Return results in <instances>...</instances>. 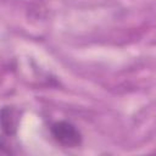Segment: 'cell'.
<instances>
[{
	"instance_id": "1",
	"label": "cell",
	"mask_w": 156,
	"mask_h": 156,
	"mask_svg": "<svg viewBox=\"0 0 156 156\" xmlns=\"http://www.w3.org/2000/svg\"><path fill=\"white\" fill-rule=\"evenodd\" d=\"M50 132L56 143L65 147H77L82 143V134L78 128L67 121H58L51 124Z\"/></svg>"
},
{
	"instance_id": "2",
	"label": "cell",
	"mask_w": 156,
	"mask_h": 156,
	"mask_svg": "<svg viewBox=\"0 0 156 156\" xmlns=\"http://www.w3.org/2000/svg\"><path fill=\"white\" fill-rule=\"evenodd\" d=\"M20 122V112L11 106H4L1 110V128L2 133L7 136L13 135L17 132Z\"/></svg>"
}]
</instances>
